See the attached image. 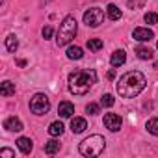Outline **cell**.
Returning <instances> with one entry per match:
<instances>
[{"mask_svg":"<svg viewBox=\"0 0 158 158\" xmlns=\"http://www.w3.org/2000/svg\"><path fill=\"white\" fill-rule=\"evenodd\" d=\"M102 47H104L102 39H88V48H89V50L97 52V50H101Z\"/></svg>","mask_w":158,"mask_h":158,"instance_id":"22","label":"cell"},{"mask_svg":"<svg viewBox=\"0 0 158 158\" xmlns=\"http://www.w3.org/2000/svg\"><path fill=\"white\" fill-rule=\"evenodd\" d=\"M6 48L10 50V52H15L17 48H19V39H17V35H8L6 37Z\"/></svg>","mask_w":158,"mask_h":158,"instance_id":"20","label":"cell"},{"mask_svg":"<svg viewBox=\"0 0 158 158\" xmlns=\"http://www.w3.org/2000/svg\"><path fill=\"white\" fill-rule=\"evenodd\" d=\"M125 61H127V54H125V50H115V52L112 54V58H110L112 67H121Z\"/></svg>","mask_w":158,"mask_h":158,"instance_id":"13","label":"cell"},{"mask_svg":"<svg viewBox=\"0 0 158 158\" xmlns=\"http://www.w3.org/2000/svg\"><path fill=\"white\" fill-rule=\"evenodd\" d=\"M0 158H15V152L11 149H0Z\"/></svg>","mask_w":158,"mask_h":158,"instance_id":"27","label":"cell"},{"mask_svg":"<svg viewBox=\"0 0 158 158\" xmlns=\"http://www.w3.org/2000/svg\"><path fill=\"white\" fill-rule=\"evenodd\" d=\"M132 37L136 41H139V43H147V41H151L154 37V34H152L151 28H136L134 34H132Z\"/></svg>","mask_w":158,"mask_h":158,"instance_id":"8","label":"cell"},{"mask_svg":"<svg viewBox=\"0 0 158 158\" xmlns=\"http://www.w3.org/2000/svg\"><path fill=\"white\" fill-rule=\"evenodd\" d=\"M145 84H147V80H145L143 73L128 71V73H125L117 80L115 89H117V95L121 99H134V97H138L145 89Z\"/></svg>","mask_w":158,"mask_h":158,"instance_id":"1","label":"cell"},{"mask_svg":"<svg viewBox=\"0 0 158 158\" xmlns=\"http://www.w3.org/2000/svg\"><path fill=\"white\" fill-rule=\"evenodd\" d=\"M63 130H65V127L61 125V121H54V123H50V127H48V134H50L52 138L61 136V134H63Z\"/></svg>","mask_w":158,"mask_h":158,"instance_id":"15","label":"cell"},{"mask_svg":"<svg viewBox=\"0 0 158 158\" xmlns=\"http://www.w3.org/2000/svg\"><path fill=\"white\" fill-rule=\"evenodd\" d=\"M88 128V121L84 119V117H73L71 119V130L74 132V134H80V132H84Z\"/></svg>","mask_w":158,"mask_h":158,"instance_id":"11","label":"cell"},{"mask_svg":"<svg viewBox=\"0 0 158 158\" xmlns=\"http://www.w3.org/2000/svg\"><path fill=\"white\" fill-rule=\"evenodd\" d=\"M60 147H61V145H60L58 139H50V141L45 143V152H47V154H56V152L60 151Z\"/></svg>","mask_w":158,"mask_h":158,"instance_id":"19","label":"cell"},{"mask_svg":"<svg viewBox=\"0 0 158 158\" xmlns=\"http://www.w3.org/2000/svg\"><path fill=\"white\" fill-rule=\"evenodd\" d=\"M106 13H108V17L112 19V21H119L121 19V10L115 6V4H108V8H106Z\"/></svg>","mask_w":158,"mask_h":158,"instance_id":"18","label":"cell"},{"mask_svg":"<svg viewBox=\"0 0 158 158\" xmlns=\"http://www.w3.org/2000/svg\"><path fill=\"white\" fill-rule=\"evenodd\" d=\"M0 95H2V97H11V95H15V84L10 82V80H4L2 84H0Z\"/></svg>","mask_w":158,"mask_h":158,"instance_id":"14","label":"cell"},{"mask_svg":"<svg viewBox=\"0 0 158 158\" xmlns=\"http://www.w3.org/2000/svg\"><path fill=\"white\" fill-rule=\"evenodd\" d=\"M156 48H158V43H156Z\"/></svg>","mask_w":158,"mask_h":158,"instance_id":"32","label":"cell"},{"mask_svg":"<svg viewBox=\"0 0 158 158\" xmlns=\"http://www.w3.org/2000/svg\"><path fill=\"white\" fill-rule=\"evenodd\" d=\"M145 4V0H127V6L130 8V10H138V8H141Z\"/></svg>","mask_w":158,"mask_h":158,"instance_id":"26","label":"cell"},{"mask_svg":"<svg viewBox=\"0 0 158 158\" xmlns=\"http://www.w3.org/2000/svg\"><path fill=\"white\" fill-rule=\"evenodd\" d=\"M121 125H123L121 115H117V114H106V115H104V127H106L110 132L121 130Z\"/></svg>","mask_w":158,"mask_h":158,"instance_id":"7","label":"cell"},{"mask_svg":"<svg viewBox=\"0 0 158 158\" xmlns=\"http://www.w3.org/2000/svg\"><path fill=\"white\" fill-rule=\"evenodd\" d=\"M30 110L35 115H47L50 110V99L45 93H35L30 99Z\"/></svg>","mask_w":158,"mask_h":158,"instance_id":"5","label":"cell"},{"mask_svg":"<svg viewBox=\"0 0 158 158\" xmlns=\"http://www.w3.org/2000/svg\"><path fill=\"white\" fill-rule=\"evenodd\" d=\"M17 65H21V67H24V65H26V60H17Z\"/></svg>","mask_w":158,"mask_h":158,"instance_id":"30","label":"cell"},{"mask_svg":"<svg viewBox=\"0 0 158 158\" xmlns=\"http://www.w3.org/2000/svg\"><path fill=\"white\" fill-rule=\"evenodd\" d=\"M82 56H84V50H82L80 47L74 45V47H69V48H67V58H69V60H80Z\"/></svg>","mask_w":158,"mask_h":158,"instance_id":"17","label":"cell"},{"mask_svg":"<svg viewBox=\"0 0 158 158\" xmlns=\"http://www.w3.org/2000/svg\"><path fill=\"white\" fill-rule=\"evenodd\" d=\"M104 21V11L101 8H89L86 13H84V24L89 26V28H97L101 26Z\"/></svg>","mask_w":158,"mask_h":158,"instance_id":"6","label":"cell"},{"mask_svg":"<svg viewBox=\"0 0 158 158\" xmlns=\"http://www.w3.org/2000/svg\"><path fill=\"white\" fill-rule=\"evenodd\" d=\"M143 21H145L147 24H158V13H154V11H149V13H145Z\"/></svg>","mask_w":158,"mask_h":158,"instance_id":"24","label":"cell"},{"mask_svg":"<svg viewBox=\"0 0 158 158\" xmlns=\"http://www.w3.org/2000/svg\"><path fill=\"white\" fill-rule=\"evenodd\" d=\"M136 56H138L139 60H151V58H152V50H151L149 47L139 45V47H136Z\"/></svg>","mask_w":158,"mask_h":158,"instance_id":"16","label":"cell"},{"mask_svg":"<svg viewBox=\"0 0 158 158\" xmlns=\"http://www.w3.org/2000/svg\"><path fill=\"white\" fill-rule=\"evenodd\" d=\"M114 104H115V99H114V95L106 93V95H102V97H101V106H104V108H112Z\"/></svg>","mask_w":158,"mask_h":158,"instance_id":"23","label":"cell"},{"mask_svg":"<svg viewBox=\"0 0 158 158\" xmlns=\"http://www.w3.org/2000/svg\"><path fill=\"white\" fill-rule=\"evenodd\" d=\"M108 78H110V80H114V78H115V71H114V69L108 71Z\"/></svg>","mask_w":158,"mask_h":158,"instance_id":"29","label":"cell"},{"mask_svg":"<svg viewBox=\"0 0 158 158\" xmlns=\"http://www.w3.org/2000/svg\"><path fill=\"white\" fill-rule=\"evenodd\" d=\"M41 34H43V39H50L52 34H54V30H52V26H45V28L41 30Z\"/></svg>","mask_w":158,"mask_h":158,"instance_id":"28","label":"cell"},{"mask_svg":"<svg viewBox=\"0 0 158 158\" xmlns=\"http://www.w3.org/2000/svg\"><path fill=\"white\" fill-rule=\"evenodd\" d=\"M4 128L10 130V132H21L24 127H23V121H21L19 117L11 115V117H8V119L4 121Z\"/></svg>","mask_w":158,"mask_h":158,"instance_id":"9","label":"cell"},{"mask_svg":"<svg viewBox=\"0 0 158 158\" xmlns=\"http://www.w3.org/2000/svg\"><path fill=\"white\" fill-rule=\"evenodd\" d=\"M154 69H158V61H154Z\"/></svg>","mask_w":158,"mask_h":158,"instance_id":"31","label":"cell"},{"mask_svg":"<svg viewBox=\"0 0 158 158\" xmlns=\"http://www.w3.org/2000/svg\"><path fill=\"white\" fill-rule=\"evenodd\" d=\"M145 128H147L152 136H156V138H158V117L149 119V121H147V125H145Z\"/></svg>","mask_w":158,"mask_h":158,"instance_id":"21","label":"cell"},{"mask_svg":"<svg viewBox=\"0 0 158 158\" xmlns=\"http://www.w3.org/2000/svg\"><path fill=\"white\" fill-rule=\"evenodd\" d=\"M58 114H60V117L69 119V117H73V114H74V106H73L69 101H63V102H60V106H58Z\"/></svg>","mask_w":158,"mask_h":158,"instance_id":"10","label":"cell"},{"mask_svg":"<svg viewBox=\"0 0 158 158\" xmlns=\"http://www.w3.org/2000/svg\"><path fill=\"white\" fill-rule=\"evenodd\" d=\"M93 84H97V73L93 69H80L69 74V91L73 95L88 93Z\"/></svg>","mask_w":158,"mask_h":158,"instance_id":"2","label":"cell"},{"mask_svg":"<svg viewBox=\"0 0 158 158\" xmlns=\"http://www.w3.org/2000/svg\"><path fill=\"white\" fill-rule=\"evenodd\" d=\"M104 147H106V139L101 134H93V136L86 138L80 143V147H78V149H80V154L82 156L93 158V156H101L102 151H104Z\"/></svg>","mask_w":158,"mask_h":158,"instance_id":"4","label":"cell"},{"mask_svg":"<svg viewBox=\"0 0 158 158\" xmlns=\"http://www.w3.org/2000/svg\"><path fill=\"white\" fill-rule=\"evenodd\" d=\"M86 112H88L89 115H97V114H101V106L95 104V102H89V104L86 106Z\"/></svg>","mask_w":158,"mask_h":158,"instance_id":"25","label":"cell"},{"mask_svg":"<svg viewBox=\"0 0 158 158\" xmlns=\"http://www.w3.org/2000/svg\"><path fill=\"white\" fill-rule=\"evenodd\" d=\"M76 32H78L76 19H74L73 15H67V17L61 21L60 30H58V34H56V45H58V47H65V45H69V43L74 39Z\"/></svg>","mask_w":158,"mask_h":158,"instance_id":"3","label":"cell"},{"mask_svg":"<svg viewBox=\"0 0 158 158\" xmlns=\"http://www.w3.org/2000/svg\"><path fill=\"white\" fill-rule=\"evenodd\" d=\"M17 147H19V151L23 152V154H30L32 152V149H34V141L30 139V138H19L17 139Z\"/></svg>","mask_w":158,"mask_h":158,"instance_id":"12","label":"cell"}]
</instances>
